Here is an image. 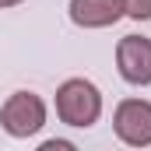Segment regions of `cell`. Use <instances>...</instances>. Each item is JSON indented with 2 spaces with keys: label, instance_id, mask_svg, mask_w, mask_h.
I'll return each mask as SVG.
<instances>
[{
  "label": "cell",
  "instance_id": "cell-3",
  "mask_svg": "<svg viewBox=\"0 0 151 151\" xmlns=\"http://www.w3.org/2000/svg\"><path fill=\"white\" fill-rule=\"evenodd\" d=\"M113 130L127 148L151 144V102L148 99H123L113 113Z\"/></svg>",
  "mask_w": 151,
  "mask_h": 151
},
{
  "label": "cell",
  "instance_id": "cell-2",
  "mask_svg": "<svg viewBox=\"0 0 151 151\" xmlns=\"http://www.w3.org/2000/svg\"><path fill=\"white\" fill-rule=\"evenodd\" d=\"M0 127L14 141L35 137L46 127V102L35 91H14V95H7V102L0 106Z\"/></svg>",
  "mask_w": 151,
  "mask_h": 151
},
{
  "label": "cell",
  "instance_id": "cell-4",
  "mask_svg": "<svg viewBox=\"0 0 151 151\" xmlns=\"http://www.w3.org/2000/svg\"><path fill=\"white\" fill-rule=\"evenodd\" d=\"M116 70L127 84H137V88L151 84V39L123 35L116 42Z\"/></svg>",
  "mask_w": 151,
  "mask_h": 151
},
{
  "label": "cell",
  "instance_id": "cell-8",
  "mask_svg": "<svg viewBox=\"0 0 151 151\" xmlns=\"http://www.w3.org/2000/svg\"><path fill=\"white\" fill-rule=\"evenodd\" d=\"M21 0H0V7H18Z\"/></svg>",
  "mask_w": 151,
  "mask_h": 151
},
{
  "label": "cell",
  "instance_id": "cell-5",
  "mask_svg": "<svg viewBox=\"0 0 151 151\" xmlns=\"http://www.w3.org/2000/svg\"><path fill=\"white\" fill-rule=\"evenodd\" d=\"M67 11L77 28H109L123 18V0H70Z\"/></svg>",
  "mask_w": 151,
  "mask_h": 151
},
{
  "label": "cell",
  "instance_id": "cell-1",
  "mask_svg": "<svg viewBox=\"0 0 151 151\" xmlns=\"http://www.w3.org/2000/svg\"><path fill=\"white\" fill-rule=\"evenodd\" d=\"M56 116L60 123L88 130L99 123L102 116V91L88 81V77H70L56 88Z\"/></svg>",
  "mask_w": 151,
  "mask_h": 151
},
{
  "label": "cell",
  "instance_id": "cell-7",
  "mask_svg": "<svg viewBox=\"0 0 151 151\" xmlns=\"http://www.w3.org/2000/svg\"><path fill=\"white\" fill-rule=\"evenodd\" d=\"M39 151H74V141H56L53 137V141H42Z\"/></svg>",
  "mask_w": 151,
  "mask_h": 151
},
{
  "label": "cell",
  "instance_id": "cell-6",
  "mask_svg": "<svg viewBox=\"0 0 151 151\" xmlns=\"http://www.w3.org/2000/svg\"><path fill=\"white\" fill-rule=\"evenodd\" d=\"M123 14L134 21H151V0H123Z\"/></svg>",
  "mask_w": 151,
  "mask_h": 151
}]
</instances>
